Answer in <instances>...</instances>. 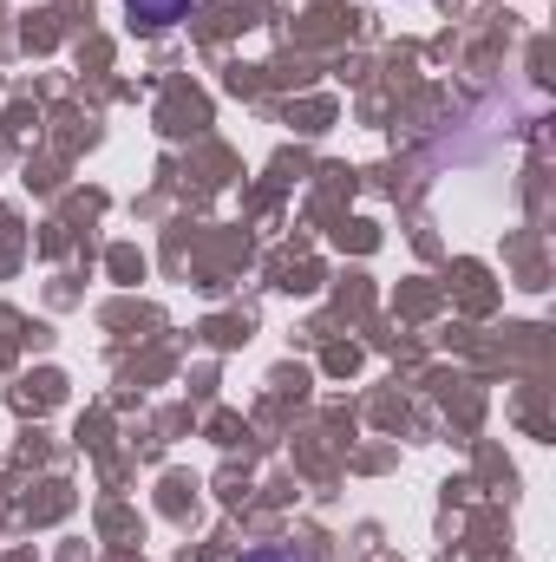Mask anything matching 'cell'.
<instances>
[{
  "label": "cell",
  "mask_w": 556,
  "mask_h": 562,
  "mask_svg": "<svg viewBox=\"0 0 556 562\" xmlns=\"http://www.w3.org/2000/svg\"><path fill=\"white\" fill-rule=\"evenodd\" d=\"M125 13H132L138 26H151V33H164V26H177V20L190 13V0H125Z\"/></svg>",
  "instance_id": "obj_1"
},
{
  "label": "cell",
  "mask_w": 556,
  "mask_h": 562,
  "mask_svg": "<svg viewBox=\"0 0 556 562\" xmlns=\"http://www.w3.org/2000/svg\"><path fill=\"white\" fill-rule=\"evenodd\" d=\"M243 562H301L288 543H256V550H243Z\"/></svg>",
  "instance_id": "obj_2"
}]
</instances>
